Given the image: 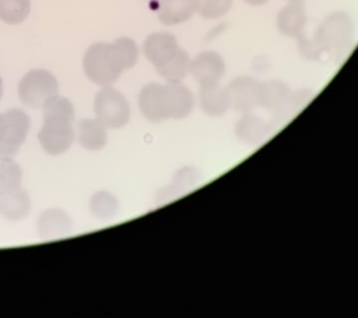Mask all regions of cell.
I'll use <instances>...</instances> for the list:
<instances>
[{
  "label": "cell",
  "mask_w": 358,
  "mask_h": 318,
  "mask_svg": "<svg viewBox=\"0 0 358 318\" xmlns=\"http://www.w3.org/2000/svg\"><path fill=\"white\" fill-rule=\"evenodd\" d=\"M140 49L131 38H118L112 43H95L86 50L83 67L92 84L112 86L124 71L138 62Z\"/></svg>",
  "instance_id": "6da1fadb"
},
{
  "label": "cell",
  "mask_w": 358,
  "mask_h": 318,
  "mask_svg": "<svg viewBox=\"0 0 358 318\" xmlns=\"http://www.w3.org/2000/svg\"><path fill=\"white\" fill-rule=\"evenodd\" d=\"M44 123L38 133L43 150L50 156H62L66 153L75 140V107L73 102L57 95L44 107Z\"/></svg>",
  "instance_id": "7a4b0ae2"
},
{
  "label": "cell",
  "mask_w": 358,
  "mask_h": 318,
  "mask_svg": "<svg viewBox=\"0 0 358 318\" xmlns=\"http://www.w3.org/2000/svg\"><path fill=\"white\" fill-rule=\"evenodd\" d=\"M320 55L326 54L334 60L341 59L351 48L353 22L345 11H335L324 17L313 36Z\"/></svg>",
  "instance_id": "3957f363"
},
{
  "label": "cell",
  "mask_w": 358,
  "mask_h": 318,
  "mask_svg": "<svg viewBox=\"0 0 358 318\" xmlns=\"http://www.w3.org/2000/svg\"><path fill=\"white\" fill-rule=\"evenodd\" d=\"M59 95V84L55 76L44 68H34L22 76L17 85V96L25 106L43 107Z\"/></svg>",
  "instance_id": "277c9868"
},
{
  "label": "cell",
  "mask_w": 358,
  "mask_h": 318,
  "mask_svg": "<svg viewBox=\"0 0 358 318\" xmlns=\"http://www.w3.org/2000/svg\"><path fill=\"white\" fill-rule=\"evenodd\" d=\"M94 112L107 129H123L131 120V106L126 96L112 86L101 87L94 101Z\"/></svg>",
  "instance_id": "5b68a950"
},
{
  "label": "cell",
  "mask_w": 358,
  "mask_h": 318,
  "mask_svg": "<svg viewBox=\"0 0 358 318\" xmlns=\"http://www.w3.org/2000/svg\"><path fill=\"white\" fill-rule=\"evenodd\" d=\"M28 113L13 108L0 113V159H13L28 137Z\"/></svg>",
  "instance_id": "8992f818"
},
{
  "label": "cell",
  "mask_w": 358,
  "mask_h": 318,
  "mask_svg": "<svg viewBox=\"0 0 358 318\" xmlns=\"http://www.w3.org/2000/svg\"><path fill=\"white\" fill-rule=\"evenodd\" d=\"M138 107L148 122L162 123L169 120L167 84L145 85L138 94Z\"/></svg>",
  "instance_id": "52a82bcc"
},
{
  "label": "cell",
  "mask_w": 358,
  "mask_h": 318,
  "mask_svg": "<svg viewBox=\"0 0 358 318\" xmlns=\"http://www.w3.org/2000/svg\"><path fill=\"white\" fill-rule=\"evenodd\" d=\"M190 75L201 87L219 85L225 75V62L223 56L215 51H203L192 59Z\"/></svg>",
  "instance_id": "ba28073f"
},
{
  "label": "cell",
  "mask_w": 358,
  "mask_h": 318,
  "mask_svg": "<svg viewBox=\"0 0 358 318\" xmlns=\"http://www.w3.org/2000/svg\"><path fill=\"white\" fill-rule=\"evenodd\" d=\"M259 85L260 82L252 76L233 78L225 87L229 96L230 108L241 113H248L259 106Z\"/></svg>",
  "instance_id": "9c48e42d"
},
{
  "label": "cell",
  "mask_w": 358,
  "mask_h": 318,
  "mask_svg": "<svg viewBox=\"0 0 358 318\" xmlns=\"http://www.w3.org/2000/svg\"><path fill=\"white\" fill-rule=\"evenodd\" d=\"M178 49V40L173 34L168 31H158L148 35L142 46L145 59L155 67L161 66L168 62Z\"/></svg>",
  "instance_id": "30bf717a"
},
{
  "label": "cell",
  "mask_w": 358,
  "mask_h": 318,
  "mask_svg": "<svg viewBox=\"0 0 358 318\" xmlns=\"http://www.w3.org/2000/svg\"><path fill=\"white\" fill-rule=\"evenodd\" d=\"M36 229L41 239L52 240L69 234L73 229V220L65 210L51 208L40 214Z\"/></svg>",
  "instance_id": "8fae6325"
},
{
  "label": "cell",
  "mask_w": 358,
  "mask_h": 318,
  "mask_svg": "<svg viewBox=\"0 0 358 318\" xmlns=\"http://www.w3.org/2000/svg\"><path fill=\"white\" fill-rule=\"evenodd\" d=\"M308 15L302 3H289L278 13L276 27L286 38L299 40L305 35Z\"/></svg>",
  "instance_id": "7c38bea8"
},
{
  "label": "cell",
  "mask_w": 358,
  "mask_h": 318,
  "mask_svg": "<svg viewBox=\"0 0 358 318\" xmlns=\"http://www.w3.org/2000/svg\"><path fill=\"white\" fill-rule=\"evenodd\" d=\"M155 9L159 22L167 27H176L196 14V0H156Z\"/></svg>",
  "instance_id": "4fadbf2b"
},
{
  "label": "cell",
  "mask_w": 358,
  "mask_h": 318,
  "mask_svg": "<svg viewBox=\"0 0 358 318\" xmlns=\"http://www.w3.org/2000/svg\"><path fill=\"white\" fill-rule=\"evenodd\" d=\"M291 89L289 85L280 80H270L266 82H260L259 85V97L257 102L259 106L263 107L266 111H284L289 107L291 99Z\"/></svg>",
  "instance_id": "5bb4252c"
},
{
  "label": "cell",
  "mask_w": 358,
  "mask_h": 318,
  "mask_svg": "<svg viewBox=\"0 0 358 318\" xmlns=\"http://www.w3.org/2000/svg\"><path fill=\"white\" fill-rule=\"evenodd\" d=\"M167 89L169 118L185 120L188 117L196 106V97L192 89L183 82L167 84Z\"/></svg>",
  "instance_id": "9a60e30c"
},
{
  "label": "cell",
  "mask_w": 358,
  "mask_h": 318,
  "mask_svg": "<svg viewBox=\"0 0 358 318\" xmlns=\"http://www.w3.org/2000/svg\"><path fill=\"white\" fill-rule=\"evenodd\" d=\"M31 210V199L22 188L0 196V215L9 222H20Z\"/></svg>",
  "instance_id": "2e32d148"
},
{
  "label": "cell",
  "mask_w": 358,
  "mask_h": 318,
  "mask_svg": "<svg viewBox=\"0 0 358 318\" xmlns=\"http://www.w3.org/2000/svg\"><path fill=\"white\" fill-rule=\"evenodd\" d=\"M78 140L86 151H101L107 145V129L97 118H84L78 124Z\"/></svg>",
  "instance_id": "e0dca14e"
},
{
  "label": "cell",
  "mask_w": 358,
  "mask_h": 318,
  "mask_svg": "<svg viewBox=\"0 0 358 318\" xmlns=\"http://www.w3.org/2000/svg\"><path fill=\"white\" fill-rule=\"evenodd\" d=\"M270 127L263 118L257 117L252 112L243 113L235 124V134L238 140L245 145H255L266 138Z\"/></svg>",
  "instance_id": "ac0fdd59"
},
{
  "label": "cell",
  "mask_w": 358,
  "mask_h": 318,
  "mask_svg": "<svg viewBox=\"0 0 358 318\" xmlns=\"http://www.w3.org/2000/svg\"><path fill=\"white\" fill-rule=\"evenodd\" d=\"M199 103L203 112L212 117H220L230 108L229 96L227 89L222 87L220 85L201 87Z\"/></svg>",
  "instance_id": "d6986e66"
},
{
  "label": "cell",
  "mask_w": 358,
  "mask_h": 318,
  "mask_svg": "<svg viewBox=\"0 0 358 318\" xmlns=\"http://www.w3.org/2000/svg\"><path fill=\"white\" fill-rule=\"evenodd\" d=\"M192 57L187 51L179 48L168 62L161 66L156 67L157 73L167 84L183 82L185 78L190 75Z\"/></svg>",
  "instance_id": "ffe728a7"
},
{
  "label": "cell",
  "mask_w": 358,
  "mask_h": 318,
  "mask_svg": "<svg viewBox=\"0 0 358 318\" xmlns=\"http://www.w3.org/2000/svg\"><path fill=\"white\" fill-rule=\"evenodd\" d=\"M90 212L99 220H111L120 209L117 198L107 190L96 191L89 203Z\"/></svg>",
  "instance_id": "44dd1931"
},
{
  "label": "cell",
  "mask_w": 358,
  "mask_h": 318,
  "mask_svg": "<svg viewBox=\"0 0 358 318\" xmlns=\"http://www.w3.org/2000/svg\"><path fill=\"white\" fill-rule=\"evenodd\" d=\"M30 9V0H0V20L8 25H17L28 17Z\"/></svg>",
  "instance_id": "7402d4cb"
},
{
  "label": "cell",
  "mask_w": 358,
  "mask_h": 318,
  "mask_svg": "<svg viewBox=\"0 0 358 318\" xmlns=\"http://www.w3.org/2000/svg\"><path fill=\"white\" fill-rule=\"evenodd\" d=\"M22 171L13 159H0V196L22 188Z\"/></svg>",
  "instance_id": "603a6c76"
},
{
  "label": "cell",
  "mask_w": 358,
  "mask_h": 318,
  "mask_svg": "<svg viewBox=\"0 0 358 318\" xmlns=\"http://www.w3.org/2000/svg\"><path fill=\"white\" fill-rule=\"evenodd\" d=\"M234 0H196V14L208 20L224 17Z\"/></svg>",
  "instance_id": "cb8c5ba5"
},
{
  "label": "cell",
  "mask_w": 358,
  "mask_h": 318,
  "mask_svg": "<svg viewBox=\"0 0 358 318\" xmlns=\"http://www.w3.org/2000/svg\"><path fill=\"white\" fill-rule=\"evenodd\" d=\"M199 180H201V174L196 171V168H182L174 175L173 185H171L168 189H169L171 194L177 196L180 190L192 188Z\"/></svg>",
  "instance_id": "d4e9b609"
},
{
  "label": "cell",
  "mask_w": 358,
  "mask_h": 318,
  "mask_svg": "<svg viewBox=\"0 0 358 318\" xmlns=\"http://www.w3.org/2000/svg\"><path fill=\"white\" fill-rule=\"evenodd\" d=\"M313 99V94L308 89H301L295 94H291L289 106L295 111H301V108L306 106Z\"/></svg>",
  "instance_id": "484cf974"
},
{
  "label": "cell",
  "mask_w": 358,
  "mask_h": 318,
  "mask_svg": "<svg viewBox=\"0 0 358 318\" xmlns=\"http://www.w3.org/2000/svg\"><path fill=\"white\" fill-rule=\"evenodd\" d=\"M246 4L252 6H262L264 4H266L268 0H243Z\"/></svg>",
  "instance_id": "4316f807"
},
{
  "label": "cell",
  "mask_w": 358,
  "mask_h": 318,
  "mask_svg": "<svg viewBox=\"0 0 358 318\" xmlns=\"http://www.w3.org/2000/svg\"><path fill=\"white\" fill-rule=\"evenodd\" d=\"M3 91H4V86H3V80L0 78V100L3 97Z\"/></svg>",
  "instance_id": "83f0119b"
},
{
  "label": "cell",
  "mask_w": 358,
  "mask_h": 318,
  "mask_svg": "<svg viewBox=\"0 0 358 318\" xmlns=\"http://www.w3.org/2000/svg\"><path fill=\"white\" fill-rule=\"evenodd\" d=\"M305 0H287V3H302L303 4Z\"/></svg>",
  "instance_id": "f1b7e54d"
}]
</instances>
